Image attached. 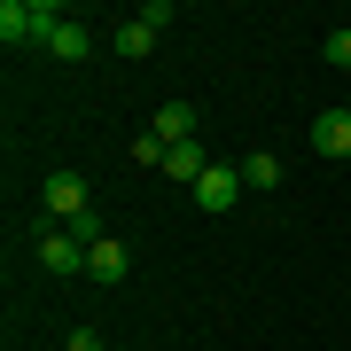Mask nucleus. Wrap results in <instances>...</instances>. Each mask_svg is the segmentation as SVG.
<instances>
[{"label": "nucleus", "mask_w": 351, "mask_h": 351, "mask_svg": "<svg viewBox=\"0 0 351 351\" xmlns=\"http://www.w3.org/2000/svg\"><path fill=\"white\" fill-rule=\"evenodd\" d=\"M313 149L320 156H351V110H320L313 117Z\"/></svg>", "instance_id": "423d86ee"}, {"label": "nucleus", "mask_w": 351, "mask_h": 351, "mask_svg": "<svg viewBox=\"0 0 351 351\" xmlns=\"http://www.w3.org/2000/svg\"><path fill=\"white\" fill-rule=\"evenodd\" d=\"M149 47H156V24H141V16H133V24H117V55H133V63H141Z\"/></svg>", "instance_id": "9d476101"}, {"label": "nucleus", "mask_w": 351, "mask_h": 351, "mask_svg": "<svg viewBox=\"0 0 351 351\" xmlns=\"http://www.w3.org/2000/svg\"><path fill=\"white\" fill-rule=\"evenodd\" d=\"M47 55H55V63H86V55H94V32H86V24H55Z\"/></svg>", "instance_id": "1a4fd4ad"}, {"label": "nucleus", "mask_w": 351, "mask_h": 351, "mask_svg": "<svg viewBox=\"0 0 351 351\" xmlns=\"http://www.w3.org/2000/svg\"><path fill=\"white\" fill-rule=\"evenodd\" d=\"M149 133L164 141V149H180V141H203V110H195V101H164Z\"/></svg>", "instance_id": "7ed1b4c3"}, {"label": "nucleus", "mask_w": 351, "mask_h": 351, "mask_svg": "<svg viewBox=\"0 0 351 351\" xmlns=\"http://www.w3.org/2000/svg\"><path fill=\"white\" fill-rule=\"evenodd\" d=\"M234 172H242V188H265V195L281 188V156H274V149H250V156L234 164Z\"/></svg>", "instance_id": "6e6552de"}, {"label": "nucleus", "mask_w": 351, "mask_h": 351, "mask_svg": "<svg viewBox=\"0 0 351 351\" xmlns=\"http://www.w3.org/2000/svg\"><path fill=\"white\" fill-rule=\"evenodd\" d=\"M203 172H211V156H203V141H180V149H164V180H180V188H195Z\"/></svg>", "instance_id": "0eeeda50"}, {"label": "nucleus", "mask_w": 351, "mask_h": 351, "mask_svg": "<svg viewBox=\"0 0 351 351\" xmlns=\"http://www.w3.org/2000/svg\"><path fill=\"white\" fill-rule=\"evenodd\" d=\"M328 63H336V71H351V32H328Z\"/></svg>", "instance_id": "9b49d317"}, {"label": "nucleus", "mask_w": 351, "mask_h": 351, "mask_svg": "<svg viewBox=\"0 0 351 351\" xmlns=\"http://www.w3.org/2000/svg\"><path fill=\"white\" fill-rule=\"evenodd\" d=\"M125 242H117V234H101L94 242V250H86V281H101V289H117V281H125Z\"/></svg>", "instance_id": "39448f33"}, {"label": "nucleus", "mask_w": 351, "mask_h": 351, "mask_svg": "<svg viewBox=\"0 0 351 351\" xmlns=\"http://www.w3.org/2000/svg\"><path fill=\"white\" fill-rule=\"evenodd\" d=\"M110 351H125V343H110Z\"/></svg>", "instance_id": "f8f14e48"}, {"label": "nucleus", "mask_w": 351, "mask_h": 351, "mask_svg": "<svg viewBox=\"0 0 351 351\" xmlns=\"http://www.w3.org/2000/svg\"><path fill=\"white\" fill-rule=\"evenodd\" d=\"M195 203H203V211H234V203H242V172H234V164H211V172L195 180Z\"/></svg>", "instance_id": "20e7f679"}, {"label": "nucleus", "mask_w": 351, "mask_h": 351, "mask_svg": "<svg viewBox=\"0 0 351 351\" xmlns=\"http://www.w3.org/2000/svg\"><path fill=\"white\" fill-rule=\"evenodd\" d=\"M55 24H71L55 0H0V39H8V47H24V39H39V47H47Z\"/></svg>", "instance_id": "f257e3e1"}, {"label": "nucleus", "mask_w": 351, "mask_h": 351, "mask_svg": "<svg viewBox=\"0 0 351 351\" xmlns=\"http://www.w3.org/2000/svg\"><path fill=\"white\" fill-rule=\"evenodd\" d=\"M39 265H47V274H86V242H78L71 226H47V234H39Z\"/></svg>", "instance_id": "f03ea898"}]
</instances>
